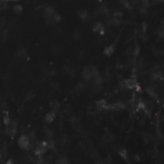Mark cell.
Returning <instances> with one entry per match:
<instances>
[{
    "label": "cell",
    "instance_id": "cell-16",
    "mask_svg": "<svg viewBox=\"0 0 164 164\" xmlns=\"http://www.w3.org/2000/svg\"><path fill=\"white\" fill-rule=\"evenodd\" d=\"M70 123L72 124V126L75 127V128H78L80 127V123H81V121H80V118H78L77 116H73L70 118Z\"/></svg>",
    "mask_w": 164,
    "mask_h": 164
},
{
    "label": "cell",
    "instance_id": "cell-5",
    "mask_svg": "<svg viewBox=\"0 0 164 164\" xmlns=\"http://www.w3.org/2000/svg\"><path fill=\"white\" fill-rule=\"evenodd\" d=\"M64 69L66 70V72L67 74H69L70 76V78H74L75 77V74H76V70L74 68V66L71 64V63H67L65 65V67Z\"/></svg>",
    "mask_w": 164,
    "mask_h": 164
},
{
    "label": "cell",
    "instance_id": "cell-34",
    "mask_svg": "<svg viewBox=\"0 0 164 164\" xmlns=\"http://www.w3.org/2000/svg\"><path fill=\"white\" fill-rule=\"evenodd\" d=\"M142 27H143V31L145 32L147 30V23H143V25H142Z\"/></svg>",
    "mask_w": 164,
    "mask_h": 164
},
{
    "label": "cell",
    "instance_id": "cell-38",
    "mask_svg": "<svg viewBox=\"0 0 164 164\" xmlns=\"http://www.w3.org/2000/svg\"><path fill=\"white\" fill-rule=\"evenodd\" d=\"M67 1H70V0H67Z\"/></svg>",
    "mask_w": 164,
    "mask_h": 164
},
{
    "label": "cell",
    "instance_id": "cell-15",
    "mask_svg": "<svg viewBox=\"0 0 164 164\" xmlns=\"http://www.w3.org/2000/svg\"><path fill=\"white\" fill-rule=\"evenodd\" d=\"M26 55H27V50L23 47L19 48L18 51H16V57L19 59H24L26 57Z\"/></svg>",
    "mask_w": 164,
    "mask_h": 164
},
{
    "label": "cell",
    "instance_id": "cell-23",
    "mask_svg": "<svg viewBox=\"0 0 164 164\" xmlns=\"http://www.w3.org/2000/svg\"><path fill=\"white\" fill-rule=\"evenodd\" d=\"M35 96H36V93L34 90L29 91L26 95V101H31L35 98Z\"/></svg>",
    "mask_w": 164,
    "mask_h": 164
},
{
    "label": "cell",
    "instance_id": "cell-21",
    "mask_svg": "<svg viewBox=\"0 0 164 164\" xmlns=\"http://www.w3.org/2000/svg\"><path fill=\"white\" fill-rule=\"evenodd\" d=\"M118 155H119L124 160L128 162V154H127V151L125 148L120 149V150L118 151Z\"/></svg>",
    "mask_w": 164,
    "mask_h": 164
},
{
    "label": "cell",
    "instance_id": "cell-35",
    "mask_svg": "<svg viewBox=\"0 0 164 164\" xmlns=\"http://www.w3.org/2000/svg\"><path fill=\"white\" fill-rule=\"evenodd\" d=\"M134 160L136 162H139L140 161V156L139 155H134Z\"/></svg>",
    "mask_w": 164,
    "mask_h": 164
},
{
    "label": "cell",
    "instance_id": "cell-8",
    "mask_svg": "<svg viewBox=\"0 0 164 164\" xmlns=\"http://www.w3.org/2000/svg\"><path fill=\"white\" fill-rule=\"evenodd\" d=\"M87 111H88L89 114L92 115V116L96 115V114H98L99 112H101V110L98 109L96 106L94 105V104H90V105L88 106V108H87Z\"/></svg>",
    "mask_w": 164,
    "mask_h": 164
},
{
    "label": "cell",
    "instance_id": "cell-25",
    "mask_svg": "<svg viewBox=\"0 0 164 164\" xmlns=\"http://www.w3.org/2000/svg\"><path fill=\"white\" fill-rule=\"evenodd\" d=\"M57 163L59 164H70L69 159L66 156L59 157L57 160Z\"/></svg>",
    "mask_w": 164,
    "mask_h": 164
},
{
    "label": "cell",
    "instance_id": "cell-29",
    "mask_svg": "<svg viewBox=\"0 0 164 164\" xmlns=\"http://www.w3.org/2000/svg\"><path fill=\"white\" fill-rule=\"evenodd\" d=\"M13 10H14V12H15V14H21V13L23 12V7H22L21 5L18 4V5H15V6L14 7Z\"/></svg>",
    "mask_w": 164,
    "mask_h": 164
},
{
    "label": "cell",
    "instance_id": "cell-4",
    "mask_svg": "<svg viewBox=\"0 0 164 164\" xmlns=\"http://www.w3.org/2000/svg\"><path fill=\"white\" fill-rule=\"evenodd\" d=\"M137 86H138L137 85V79L135 76H132L131 78H127L125 81V86L126 88H127V89L131 90V89L135 88Z\"/></svg>",
    "mask_w": 164,
    "mask_h": 164
},
{
    "label": "cell",
    "instance_id": "cell-6",
    "mask_svg": "<svg viewBox=\"0 0 164 164\" xmlns=\"http://www.w3.org/2000/svg\"><path fill=\"white\" fill-rule=\"evenodd\" d=\"M92 30L94 33H99L100 35H103L105 33V29H104V26L102 25L100 22H97L94 24Z\"/></svg>",
    "mask_w": 164,
    "mask_h": 164
},
{
    "label": "cell",
    "instance_id": "cell-13",
    "mask_svg": "<svg viewBox=\"0 0 164 164\" xmlns=\"http://www.w3.org/2000/svg\"><path fill=\"white\" fill-rule=\"evenodd\" d=\"M114 50H115V46H114V44H111V45H110L108 47H106L104 49V51H103V53H104V55L106 56H111V55H113V53L114 52Z\"/></svg>",
    "mask_w": 164,
    "mask_h": 164
},
{
    "label": "cell",
    "instance_id": "cell-30",
    "mask_svg": "<svg viewBox=\"0 0 164 164\" xmlns=\"http://www.w3.org/2000/svg\"><path fill=\"white\" fill-rule=\"evenodd\" d=\"M139 52H140V47H139V45L138 43H136V44H135V47L134 48L133 55H134V56L137 57L138 55H139Z\"/></svg>",
    "mask_w": 164,
    "mask_h": 164
},
{
    "label": "cell",
    "instance_id": "cell-10",
    "mask_svg": "<svg viewBox=\"0 0 164 164\" xmlns=\"http://www.w3.org/2000/svg\"><path fill=\"white\" fill-rule=\"evenodd\" d=\"M86 89V84L85 82H78L75 86V92L77 94H82Z\"/></svg>",
    "mask_w": 164,
    "mask_h": 164
},
{
    "label": "cell",
    "instance_id": "cell-3",
    "mask_svg": "<svg viewBox=\"0 0 164 164\" xmlns=\"http://www.w3.org/2000/svg\"><path fill=\"white\" fill-rule=\"evenodd\" d=\"M82 76L85 82H90V80H91V78H92V72H91L90 66L84 67V69L82 70Z\"/></svg>",
    "mask_w": 164,
    "mask_h": 164
},
{
    "label": "cell",
    "instance_id": "cell-14",
    "mask_svg": "<svg viewBox=\"0 0 164 164\" xmlns=\"http://www.w3.org/2000/svg\"><path fill=\"white\" fill-rule=\"evenodd\" d=\"M94 105L96 106L98 109L102 111V110H105L106 106L107 105V101L106 99H100V100H98V101L95 102Z\"/></svg>",
    "mask_w": 164,
    "mask_h": 164
},
{
    "label": "cell",
    "instance_id": "cell-24",
    "mask_svg": "<svg viewBox=\"0 0 164 164\" xmlns=\"http://www.w3.org/2000/svg\"><path fill=\"white\" fill-rule=\"evenodd\" d=\"M45 135L48 139H54V132L51 128H46L45 129Z\"/></svg>",
    "mask_w": 164,
    "mask_h": 164
},
{
    "label": "cell",
    "instance_id": "cell-17",
    "mask_svg": "<svg viewBox=\"0 0 164 164\" xmlns=\"http://www.w3.org/2000/svg\"><path fill=\"white\" fill-rule=\"evenodd\" d=\"M51 51L53 54L55 55H59L62 52V47L58 43H55L52 47H51Z\"/></svg>",
    "mask_w": 164,
    "mask_h": 164
},
{
    "label": "cell",
    "instance_id": "cell-26",
    "mask_svg": "<svg viewBox=\"0 0 164 164\" xmlns=\"http://www.w3.org/2000/svg\"><path fill=\"white\" fill-rule=\"evenodd\" d=\"M73 36H74V39L78 41V40H80L81 39H82V36H83V34L80 31H75L73 34Z\"/></svg>",
    "mask_w": 164,
    "mask_h": 164
},
{
    "label": "cell",
    "instance_id": "cell-11",
    "mask_svg": "<svg viewBox=\"0 0 164 164\" xmlns=\"http://www.w3.org/2000/svg\"><path fill=\"white\" fill-rule=\"evenodd\" d=\"M50 108H51V111L54 112H58L60 109V103L58 100H52L50 103Z\"/></svg>",
    "mask_w": 164,
    "mask_h": 164
},
{
    "label": "cell",
    "instance_id": "cell-36",
    "mask_svg": "<svg viewBox=\"0 0 164 164\" xmlns=\"http://www.w3.org/2000/svg\"><path fill=\"white\" fill-rule=\"evenodd\" d=\"M5 164H15V163H14V161L12 160V159H8V160L6 162V163Z\"/></svg>",
    "mask_w": 164,
    "mask_h": 164
},
{
    "label": "cell",
    "instance_id": "cell-32",
    "mask_svg": "<svg viewBox=\"0 0 164 164\" xmlns=\"http://www.w3.org/2000/svg\"><path fill=\"white\" fill-rule=\"evenodd\" d=\"M113 17L115 19H122L123 17V13L122 11H115L113 14Z\"/></svg>",
    "mask_w": 164,
    "mask_h": 164
},
{
    "label": "cell",
    "instance_id": "cell-22",
    "mask_svg": "<svg viewBox=\"0 0 164 164\" xmlns=\"http://www.w3.org/2000/svg\"><path fill=\"white\" fill-rule=\"evenodd\" d=\"M114 136L113 135V134H111L110 132L106 133L103 136V140L106 142V143H109V142H111V141L114 140Z\"/></svg>",
    "mask_w": 164,
    "mask_h": 164
},
{
    "label": "cell",
    "instance_id": "cell-27",
    "mask_svg": "<svg viewBox=\"0 0 164 164\" xmlns=\"http://www.w3.org/2000/svg\"><path fill=\"white\" fill-rule=\"evenodd\" d=\"M52 19H53V23H59L61 22L62 20V17L60 16V15H59L58 13H55L52 15Z\"/></svg>",
    "mask_w": 164,
    "mask_h": 164
},
{
    "label": "cell",
    "instance_id": "cell-37",
    "mask_svg": "<svg viewBox=\"0 0 164 164\" xmlns=\"http://www.w3.org/2000/svg\"><path fill=\"white\" fill-rule=\"evenodd\" d=\"M3 159V153L0 152V161Z\"/></svg>",
    "mask_w": 164,
    "mask_h": 164
},
{
    "label": "cell",
    "instance_id": "cell-33",
    "mask_svg": "<svg viewBox=\"0 0 164 164\" xmlns=\"http://www.w3.org/2000/svg\"><path fill=\"white\" fill-rule=\"evenodd\" d=\"M59 82H52L51 84V87L53 88V89H58V87H59Z\"/></svg>",
    "mask_w": 164,
    "mask_h": 164
},
{
    "label": "cell",
    "instance_id": "cell-1",
    "mask_svg": "<svg viewBox=\"0 0 164 164\" xmlns=\"http://www.w3.org/2000/svg\"><path fill=\"white\" fill-rule=\"evenodd\" d=\"M18 145L23 150H29L31 147V142L29 139V137L26 134L22 135L18 139Z\"/></svg>",
    "mask_w": 164,
    "mask_h": 164
},
{
    "label": "cell",
    "instance_id": "cell-28",
    "mask_svg": "<svg viewBox=\"0 0 164 164\" xmlns=\"http://www.w3.org/2000/svg\"><path fill=\"white\" fill-rule=\"evenodd\" d=\"M11 122V118L9 117V114H8L7 111H4V115H3V122L5 125L7 127L9 125Z\"/></svg>",
    "mask_w": 164,
    "mask_h": 164
},
{
    "label": "cell",
    "instance_id": "cell-18",
    "mask_svg": "<svg viewBox=\"0 0 164 164\" xmlns=\"http://www.w3.org/2000/svg\"><path fill=\"white\" fill-rule=\"evenodd\" d=\"M8 37H9V31H8L7 29H5L3 31V32L1 33V35H0L1 42L3 43H6L7 41Z\"/></svg>",
    "mask_w": 164,
    "mask_h": 164
},
{
    "label": "cell",
    "instance_id": "cell-20",
    "mask_svg": "<svg viewBox=\"0 0 164 164\" xmlns=\"http://www.w3.org/2000/svg\"><path fill=\"white\" fill-rule=\"evenodd\" d=\"M146 91L148 93V94H150L151 97L153 98H156L158 97V94H157L156 91L155 90V88L153 87V86H148V87H147L146 88Z\"/></svg>",
    "mask_w": 164,
    "mask_h": 164
},
{
    "label": "cell",
    "instance_id": "cell-9",
    "mask_svg": "<svg viewBox=\"0 0 164 164\" xmlns=\"http://www.w3.org/2000/svg\"><path fill=\"white\" fill-rule=\"evenodd\" d=\"M163 76V71L158 70L156 71H153V73L151 74V79L153 81H158L159 79H162Z\"/></svg>",
    "mask_w": 164,
    "mask_h": 164
},
{
    "label": "cell",
    "instance_id": "cell-19",
    "mask_svg": "<svg viewBox=\"0 0 164 164\" xmlns=\"http://www.w3.org/2000/svg\"><path fill=\"white\" fill-rule=\"evenodd\" d=\"M91 90L94 91V93H98L102 90V84L100 83H96V82H91Z\"/></svg>",
    "mask_w": 164,
    "mask_h": 164
},
{
    "label": "cell",
    "instance_id": "cell-12",
    "mask_svg": "<svg viewBox=\"0 0 164 164\" xmlns=\"http://www.w3.org/2000/svg\"><path fill=\"white\" fill-rule=\"evenodd\" d=\"M56 117V113L54 111H50L46 114L45 116V122L46 123H51L52 122L55 120Z\"/></svg>",
    "mask_w": 164,
    "mask_h": 164
},
{
    "label": "cell",
    "instance_id": "cell-2",
    "mask_svg": "<svg viewBox=\"0 0 164 164\" xmlns=\"http://www.w3.org/2000/svg\"><path fill=\"white\" fill-rule=\"evenodd\" d=\"M126 109L125 102L122 101H118L113 104H107L106 106L105 110H114V111H120L122 110Z\"/></svg>",
    "mask_w": 164,
    "mask_h": 164
},
{
    "label": "cell",
    "instance_id": "cell-7",
    "mask_svg": "<svg viewBox=\"0 0 164 164\" xmlns=\"http://www.w3.org/2000/svg\"><path fill=\"white\" fill-rule=\"evenodd\" d=\"M78 15L79 16V18L83 21V22H89L90 19V14L87 12V11H78Z\"/></svg>",
    "mask_w": 164,
    "mask_h": 164
},
{
    "label": "cell",
    "instance_id": "cell-31",
    "mask_svg": "<svg viewBox=\"0 0 164 164\" xmlns=\"http://www.w3.org/2000/svg\"><path fill=\"white\" fill-rule=\"evenodd\" d=\"M121 3L127 9H131V3L130 0H121Z\"/></svg>",
    "mask_w": 164,
    "mask_h": 164
}]
</instances>
